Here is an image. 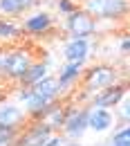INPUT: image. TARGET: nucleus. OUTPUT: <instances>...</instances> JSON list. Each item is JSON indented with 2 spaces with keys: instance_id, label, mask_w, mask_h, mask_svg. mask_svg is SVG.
Instances as JSON below:
<instances>
[{
  "instance_id": "17",
  "label": "nucleus",
  "mask_w": 130,
  "mask_h": 146,
  "mask_svg": "<svg viewBox=\"0 0 130 146\" xmlns=\"http://www.w3.org/2000/svg\"><path fill=\"white\" fill-rule=\"evenodd\" d=\"M20 130L9 126H0V146H16Z\"/></svg>"
},
{
  "instance_id": "9",
  "label": "nucleus",
  "mask_w": 130,
  "mask_h": 146,
  "mask_svg": "<svg viewBox=\"0 0 130 146\" xmlns=\"http://www.w3.org/2000/svg\"><path fill=\"white\" fill-rule=\"evenodd\" d=\"M92 54V43L90 38H70L63 45V58L70 63H88V58Z\"/></svg>"
},
{
  "instance_id": "7",
  "label": "nucleus",
  "mask_w": 130,
  "mask_h": 146,
  "mask_svg": "<svg viewBox=\"0 0 130 146\" xmlns=\"http://www.w3.org/2000/svg\"><path fill=\"white\" fill-rule=\"evenodd\" d=\"M128 94V88H126V83L121 81V83H117V86H110V88H106V90H99L94 92L92 97H90V101H88V106H92V108H117L119 104H121V99Z\"/></svg>"
},
{
  "instance_id": "13",
  "label": "nucleus",
  "mask_w": 130,
  "mask_h": 146,
  "mask_svg": "<svg viewBox=\"0 0 130 146\" xmlns=\"http://www.w3.org/2000/svg\"><path fill=\"white\" fill-rule=\"evenodd\" d=\"M65 115H67V106L63 101H56V104H52L49 108L45 110V115L40 117V121H45L54 133H61V128L65 124Z\"/></svg>"
},
{
  "instance_id": "19",
  "label": "nucleus",
  "mask_w": 130,
  "mask_h": 146,
  "mask_svg": "<svg viewBox=\"0 0 130 146\" xmlns=\"http://www.w3.org/2000/svg\"><path fill=\"white\" fill-rule=\"evenodd\" d=\"M112 142H130V124H121L112 130Z\"/></svg>"
},
{
  "instance_id": "20",
  "label": "nucleus",
  "mask_w": 130,
  "mask_h": 146,
  "mask_svg": "<svg viewBox=\"0 0 130 146\" xmlns=\"http://www.w3.org/2000/svg\"><path fill=\"white\" fill-rule=\"evenodd\" d=\"M56 7H58V11H61V14H65V16L79 9L74 0H58V2H56Z\"/></svg>"
},
{
  "instance_id": "25",
  "label": "nucleus",
  "mask_w": 130,
  "mask_h": 146,
  "mask_svg": "<svg viewBox=\"0 0 130 146\" xmlns=\"http://www.w3.org/2000/svg\"><path fill=\"white\" fill-rule=\"evenodd\" d=\"M65 146H81V144H76V142H67Z\"/></svg>"
},
{
  "instance_id": "8",
  "label": "nucleus",
  "mask_w": 130,
  "mask_h": 146,
  "mask_svg": "<svg viewBox=\"0 0 130 146\" xmlns=\"http://www.w3.org/2000/svg\"><path fill=\"white\" fill-rule=\"evenodd\" d=\"M27 121H29V115H27V110L22 108L20 104H11V101L0 104V126L22 130L27 126Z\"/></svg>"
},
{
  "instance_id": "15",
  "label": "nucleus",
  "mask_w": 130,
  "mask_h": 146,
  "mask_svg": "<svg viewBox=\"0 0 130 146\" xmlns=\"http://www.w3.org/2000/svg\"><path fill=\"white\" fill-rule=\"evenodd\" d=\"M36 5L38 0H0V16H20Z\"/></svg>"
},
{
  "instance_id": "10",
  "label": "nucleus",
  "mask_w": 130,
  "mask_h": 146,
  "mask_svg": "<svg viewBox=\"0 0 130 146\" xmlns=\"http://www.w3.org/2000/svg\"><path fill=\"white\" fill-rule=\"evenodd\" d=\"M88 124H90V130H92V133H110L112 128L117 126V115H114V110L92 108V106H90Z\"/></svg>"
},
{
  "instance_id": "11",
  "label": "nucleus",
  "mask_w": 130,
  "mask_h": 146,
  "mask_svg": "<svg viewBox=\"0 0 130 146\" xmlns=\"http://www.w3.org/2000/svg\"><path fill=\"white\" fill-rule=\"evenodd\" d=\"M20 27H22L25 34L43 36V34H47V32L54 27V18H52L47 11H34V14H29L27 18L20 23Z\"/></svg>"
},
{
  "instance_id": "23",
  "label": "nucleus",
  "mask_w": 130,
  "mask_h": 146,
  "mask_svg": "<svg viewBox=\"0 0 130 146\" xmlns=\"http://www.w3.org/2000/svg\"><path fill=\"white\" fill-rule=\"evenodd\" d=\"M119 52L121 54H130V36H123L119 43Z\"/></svg>"
},
{
  "instance_id": "4",
  "label": "nucleus",
  "mask_w": 130,
  "mask_h": 146,
  "mask_svg": "<svg viewBox=\"0 0 130 146\" xmlns=\"http://www.w3.org/2000/svg\"><path fill=\"white\" fill-rule=\"evenodd\" d=\"M65 29L70 38H90L99 29V20L92 14H88L85 9H76L65 16Z\"/></svg>"
},
{
  "instance_id": "21",
  "label": "nucleus",
  "mask_w": 130,
  "mask_h": 146,
  "mask_svg": "<svg viewBox=\"0 0 130 146\" xmlns=\"http://www.w3.org/2000/svg\"><path fill=\"white\" fill-rule=\"evenodd\" d=\"M65 144H67L65 135H63V133H54V135L47 139V144H45V146H65Z\"/></svg>"
},
{
  "instance_id": "24",
  "label": "nucleus",
  "mask_w": 130,
  "mask_h": 146,
  "mask_svg": "<svg viewBox=\"0 0 130 146\" xmlns=\"http://www.w3.org/2000/svg\"><path fill=\"white\" fill-rule=\"evenodd\" d=\"M108 146H130V142H108Z\"/></svg>"
},
{
  "instance_id": "18",
  "label": "nucleus",
  "mask_w": 130,
  "mask_h": 146,
  "mask_svg": "<svg viewBox=\"0 0 130 146\" xmlns=\"http://www.w3.org/2000/svg\"><path fill=\"white\" fill-rule=\"evenodd\" d=\"M114 115H117L119 124H130V94H126L121 99V104L114 108Z\"/></svg>"
},
{
  "instance_id": "5",
  "label": "nucleus",
  "mask_w": 130,
  "mask_h": 146,
  "mask_svg": "<svg viewBox=\"0 0 130 146\" xmlns=\"http://www.w3.org/2000/svg\"><path fill=\"white\" fill-rule=\"evenodd\" d=\"M32 63H34V56H32L29 50H22V47L9 50V58H7V65H5V74H2V79L18 83L20 79H22V74L27 72V68H29Z\"/></svg>"
},
{
  "instance_id": "16",
  "label": "nucleus",
  "mask_w": 130,
  "mask_h": 146,
  "mask_svg": "<svg viewBox=\"0 0 130 146\" xmlns=\"http://www.w3.org/2000/svg\"><path fill=\"white\" fill-rule=\"evenodd\" d=\"M22 27L9 18H0V40H14L20 36Z\"/></svg>"
},
{
  "instance_id": "12",
  "label": "nucleus",
  "mask_w": 130,
  "mask_h": 146,
  "mask_svg": "<svg viewBox=\"0 0 130 146\" xmlns=\"http://www.w3.org/2000/svg\"><path fill=\"white\" fill-rule=\"evenodd\" d=\"M83 68H85L83 63H70V61H65V65L58 68L56 79H58V83H61L63 92H67L72 86H76V83L83 79Z\"/></svg>"
},
{
  "instance_id": "26",
  "label": "nucleus",
  "mask_w": 130,
  "mask_h": 146,
  "mask_svg": "<svg viewBox=\"0 0 130 146\" xmlns=\"http://www.w3.org/2000/svg\"><path fill=\"white\" fill-rule=\"evenodd\" d=\"M128 70H130V63H128Z\"/></svg>"
},
{
  "instance_id": "22",
  "label": "nucleus",
  "mask_w": 130,
  "mask_h": 146,
  "mask_svg": "<svg viewBox=\"0 0 130 146\" xmlns=\"http://www.w3.org/2000/svg\"><path fill=\"white\" fill-rule=\"evenodd\" d=\"M7 58H9V50L0 47V79H2V74H5V65H7Z\"/></svg>"
},
{
  "instance_id": "1",
  "label": "nucleus",
  "mask_w": 130,
  "mask_h": 146,
  "mask_svg": "<svg viewBox=\"0 0 130 146\" xmlns=\"http://www.w3.org/2000/svg\"><path fill=\"white\" fill-rule=\"evenodd\" d=\"M117 83H121V72H119L114 65L99 63V65H92V68L83 70L81 86H83V92H88L90 97H92L94 92L106 90V88L117 86Z\"/></svg>"
},
{
  "instance_id": "14",
  "label": "nucleus",
  "mask_w": 130,
  "mask_h": 146,
  "mask_svg": "<svg viewBox=\"0 0 130 146\" xmlns=\"http://www.w3.org/2000/svg\"><path fill=\"white\" fill-rule=\"evenodd\" d=\"M49 76V65L45 63V61H34L29 68H27V72L22 74V79L18 81V86H29V88H34L36 83H40L43 79H47Z\"/></svg>"
},
{
  "instance_id": "6",
  "label": "nucleus",
  "mask_w": 130,
  "mask_h": 146,
  "mask_svg": "<svg viewBox=\"0 0 130 146\" xmlns=\"http://www.w3.org/2000/svg\"><path fill=\"white\" fill-rule=\"evenodd\" d=\"M54 135V130L47 126L45 121H27V126L20 130L16 146H45L47 139Z\"/></svg>"
},
{
  "instance_id": "2",
  "label": "nucleus",
  "mask_w": 130,
  "mask_h": 146,
  "mask_svg": "<svg viewBox=\"0 0 130 146\" xmlns=\"http://www.w3.org/2000/svg\"><path fill=\"white\" fill-rule=\"evenodd\" d=\"M88 112H90V106H83V104L67 106L65 124H63V128H61V133L65 135L67 142H81V139L85 137V133L90 130Z\"/></svg>"
},
{
  "instance_id": "3",
  "label": "nucleus",
  "mask_w": 130,
  "mask_h": 146,
  "mask_svg": "<svg viewBox=\"0 0 130 146\" xmlns=\"http://www.w3.org/2000/svg\"><path fill=\"white\" fill-rule=\"evenodd\" d=\"M83 9L96 20H121L130 14V0H83Z\"/></svg>"
}]
</instances>
